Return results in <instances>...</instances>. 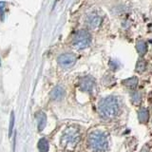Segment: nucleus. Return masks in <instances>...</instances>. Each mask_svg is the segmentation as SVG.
Wrapping results in <instances>:
<instances>
[{"label":"nucleus","mask_w":152,"mask_h":152,"mask_svg":"<svg viewBox=\"0 0 152 152\" xmlns=\"http://www.w3.org/2000/svg\"><path fill=\"white\" fill-rule=\"evenodd\" d=\"M38 149L40 152H48V150H49V142L45 138H42L38 142Z\"/></svg>","instance_id":"nucleus-13"},{"label":"nucleus","mask_w":152,"mask_h":152,"mask_svg":"<svg viewBox=\"0 0 152 152\" xmlns=\"http://www.w3.org/2000/svg\"><path fill=\"white\" fill-rule=\"evenodd\" d=\"M102 22V18L97 13H90L89 15L86 19V24H87L88 28H91V30H95L98 27H100Z\"/></svg>","instance_id":"nucleus-7"},{"label":"nucleus","mask_w":152,"mask_h":152,"mask_svg":"<svg viewBox=\"0 0 152 152\" xmlns=\"http://www.w3.org/2000/svg\"><path fill=\"white\" fill-rule=\"evenodd\" d=\"M94 87H95L94 80L91 77H89V76L83 77L79 81V88H81V90H83V91L90 92V91H92Z\"/></svg>","instance_id":"nucleus-6"},{"label":"nucleus","mask_w":152,"mask_h":152,"mask_svg":"<svg viewBox=\"0 0 152 152\" xmlns=\"http://www.w3.org/2000/svg\"><path fill=\"white\" fill-rule=\"evenodd\" d=\"M37 123H38V130L42 131L44 129V127L46 126L47 123V116L44 112H39L37 113Z\"/></svg>","instance_id":"nucleus-10"},{"label":"nucleus","mask_w":152,"mask_h":152,"mask_svg":"<svg viewBox=\"0 0 152 152\" xmlns=\"http://www.w3.org/2000/svg\"><path fill=\"white\" fill-rule=\"evenodd\" d=\"M13 126H14V113H13V111H12V113H11V123H10V127H9V136L10 137H11L12 134Z\"/></svg>","instance_id":"nucleus-16"},{"label":"nucleus","mask_w":152,"mask_h":152,"mask_svg":"<svg viewBox=\"0 0 152 152\" xmlns=\"http://www.w3.org/2000/svg\"><path fill=\"white\" fill-rule=\"evenodd\" d=\"M147 43L145 40H139L136 43V50L140 56H144L147 52Z\"/></svg>","instance_id":"nucleus-9"},{"label":"nucleus","mask_w":152,"mask_h":152,"mask_svg":"<svg viewBox=\"0 0 152 152\" xmlns=\"http://www.w3.org/2000/svg\"><path fill=\"white\" fill-rule=\"evenodd\" d=\"M65 95V89L62 87H56L53 89L51 90L50 92V98L54 101H58V100H61L64 97Z\"/></svg>","instance_id":"nucleus-8"},{"label":"nucleus","mask_w":152,"mask_h":152,"mask_svg":"<svg viewBox=\"0 0 152 152\" xmlns=\"http://www.w3.org/2000/svg\"><path fill=\"white\" fill-rule=\"evenodd\" d=\"M0 66H1V61H0Z\"/></svg>","instance_id":"nucleus-18"},{"label":"nucleus","mask_w":152,"mask_h":152,"mask_svg":"<svg viewBox=\"0 0 152 152\" xmlns=\"http://www.w3.org/2000/svg\"><path fill=\"white\" fill-rule=\"evenodd\" d=\"M88 145L94 152H103L107 148V138L101 131H93L89 134Z\"/></svg>","instance_id":"nucleus-2"},{"label":"nucleus","mask_w":152,"mask_h":152,"mask_svg":"<svg viewBox=\"0 0 152 152\" xmlns=\"http://www.w3.org/2000/svg\"><path fill=\"white\" fill-rule=\"evenodd\" d=\"M138 118H139V121L142 124H145L148 121V118H149V113L148 110L145 108H141L139 112H138Z\"/></svg>","instance_id":"nucleus-11"},{"label":"nucleus","mask_w":152,"mask_h":152,"mask_svg":"<svg viewBox=\"0 0 152 152\" xmlns=\"http://www.w3.org/2000/svg\"><path fill=\"white\" fill-rule=\"evenodd\" d=\"M76 60H77V57H76V55L74 53L66 52V53L61 54L58 57V59H57V62H58V64L62 66V68L69 69L75 65Z\"/></svg>","instance_id":"nucleus-5"},{"label":"nucleus","mask_w":152,"mask_h":152,"mask_svg":"<svg viewBox=\"0 0 152 152\" xmlns=\"http://www.w3.org/2000/svg\"><path fill=\"white\" fill-rule=\"evenodd\" d=\"M5 8H6V2L4 1H1L0 2V16L3 19L4 18V15H5Z\"/></svg>","instance_id":"nucleus-17"},{"label":"nucleus","mask_w":152,"mask_h":152,"mask_svg":"<svg viewBox=\"0 0 152 152\" xmlns=\"http://www.w3.org/2000/svg\"><path fill=\"white\" fill-rule=\"evenodd\" d=\"M80 139L81 134L78 128L74 126H69L63 133V136L61 138V142L64 146L72 147L78 144Z\"/></svg>","instance_id":"nucleus-3"},{"label":"nucleus","mask_w":152,"mask_h":152,"mask_svg":"<svg viewBox=\"0 0 152 152\" xmlns=\"http://www.w3.org/2000/svg\"><path fill=\"white\" fill-rule=\"evenodd\" d=\"M138 84V79L136 77L128 78L125 81H123V85H125L126 88H136V86Z\"/></svg>","instance_id":"nucleus-12"},{"label":"nucleus","mask_w":152,"mask_h":152,"mask_svg":"<svg viewBox=\"0 0 152 152\" xmlns=\"http://www.w3.org/2000/svg\"><path fill=\"white\" fill-rule=\"evenodd\" d=\"M145 69H146V62L142 59H140L136 65V71L137 72L142 73L145 70Z\"/></svg>","instance_id":"nucleus-14"},{"label":"nucleus","mask_w":152,"mask_h":152,"mask_svg":"<svg viewBox=\"0 0 152 152\" xmlns=\"http://www.w3.org/2000/svg\"><path fill=\"white\" fill-rule=\"evenodd\" d=\"M131 100L135 104H139L141 102V100H142L141 93L140 92H133L132 95H131Z\"/></svg>","instance_id":"nucleus-15"},{"label":"nucleus","mask_w":152,"mask_h":152,"mask_svg":"<svg viewBox=\"0 0 152 152\" xmlns=\"http://www.w3.org/2000/svg\"><path fill=\"white\" fill-rule=\"evenodd\" d=\"M91 43V34L87 30H79L76 31L72 38V45L77 50H85Z\"/></svg>","instance_id":"nucleus-4"},{"label":"nucleus","mask_w":152,"mask_h":152,"mask_svg":"<svg viewBox=\"0 0 152 152\" xmlns=\"http://www.w3.org/2000/svg\"><path fill=\"white\" fill-rule=\"evenodd\" d=\"M98 110L104 120H112L115 119L120 113V101L115 96H107L103 98L99 102Z\"/></svg>","instance_id":"nucleus-1"}]
</instances>
